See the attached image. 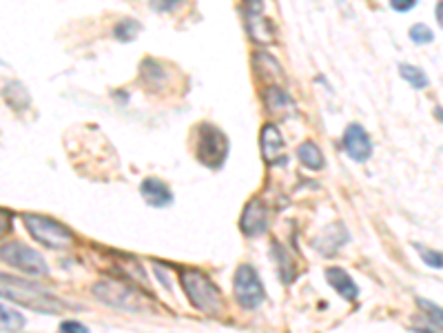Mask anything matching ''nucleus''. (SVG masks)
<instances>
[{
  "label": "nucleus",
  "mask_w": 443,
  "mask_h": 333,
  "mask_svg": "<svg viewBox=\"0 0 443 333\" xmlns=\"http://www.w3.org/2000/svg\"><path fill=\"white\" fill-rule=\"evenodd\" d=\"M0 298L14 300L22 306H29V309L43 313H58L62 309V304L54 296L45 293L41 287L9 276H0Z\"/></svg>",
  "instance_id": "nucleus-1"
},
{
  "label": "nucleus",
  "mask_w": 443,
  "mask_h": 333,
  "mask_svg": "<svg viewBox=\"0 0 443 333\" xmlns=\"http://www.w3.org/2000/svg\"><path fill=\"white\" fill-rule=\"evenodd\" d=\"M182 287H184L187 296L195 309H200L202 313L217 316L222 311V291L211 278L204 276L202 271H195V269H187L182 274Z\"/></svg>",
  "instance_id": "nucleus-2"
},
{
  "label": "nucleus",
  "mask_w": 443,
  "mask_h": 333,
  "mask_svg": "<svg viewBox=\"0 0 443 333\" xmlns=\"http://www.w3.org/2000/svg\"><path fill=\"white\" fill-rule=\"evenodd\" d=\"M22 222L27 227V232L31 234V238L49 249H62V247H69L73 242L71 229L67 225L54 220V218L38 215V213H24Z\"/></svg>",
  "instance_id": "nucleus-3"
},
{
  "label": "nucleus",
  "mask_w": 443,
  "mask_h": 333,
  "mask_svg": "<svg viewBox=\"0 0 443 333\" xmlns=\"http://www.w3.org/2000/svg\"><path fill=\"white\" fill-rule=\"evenodd\" d=\"M0 260L5 264L18 269L22 274H29V276H47L49 274V267L43 258V253H38L36 249L22 245V242H5L3 247H0Z\"/></svg>",
  "instance_id": "nucleus-4"
},
{
  "label": "nucleus",
  "mask_w": 443,
  "mask_h": 333,
  "mask_svg": "<svg viewBox=\"0 0 443 333\" xmlns=\"http://www.w3.org/2000/svg\"><path fill=\"white\" fill-rule=\"evenodd\" d=\"M200 138H198V158L211 169H219L226 160L228 143L224 132H219L213 125H200Z\"/></svg>",
  "instance_id": "nucleus-5"
},
{
  "label": "nucleus",
  "mask_w": 443,
  "mask_h": 333,
  "mask_svg": "<svg viewBox=\"0 0 443 333\" xmlns=\"http://www.w3.org/2000/svg\"><path fill=\"white\" fill-rule=\"evenodd\" d=\"M235 300L244 306V309H257L264 302V287L259 280L257 271L251 264H240L235 271Z\"/></svg>",
  "instance_id": "nucleus-6"
},
{
  "label": "nucleus",
  "mask_w": 443,
  "mask_h": 333,
  "mask_svg": "<svg viewBox=\"0 0 443 333\" xmlns=\"http://www.w3.org/2000/svg\"><path fill=\"white\" fill-rule=\"evenodd\" d=\"M96 298L107 302L115 309H129V311H140L145 309V302L138 296L133 289H129L120 283H113V280H104V283H98L94 287Z\"/></svg>",
  "instance_id": "nucleus-7"
},
{
  "label": "nucleus",
  "mask_w": 443,
  "mask_h": 333,
  "mask_svg": "<svg viewBox=\"0 0 443 333\" xmlns=\"http://www.w3.org/2000/svg\"><path fill=\"white\" fill-rule=\"evenodd\" d=\"M344 149L348 158H353L355 162H366L372 156V143L368 132L361 125H348L344 132Z\"/></svg>",
  "instance_id": "nucleus-8"
},
{
  "label": "nucleus",
  "mask_w": 443,
  "mask_h": 333,
  "mask_svg": "<svg viewBox=\"0 0 443 333\" xmlns=\"http://www.w3.org/2000/svg\"><path fill=\"white\" fill-rule=\"evenodd\" d=\"M268 227V213H266V207L259 200H251L249 204L244 207V213H242V220H240V229L246 234V236H262L266 232Z\"/></svg>",
  "instance_id": "nucleus-9"
},
{
  "label": "nucleus",
  "mask_w": 443,
  "mask_h": 333,
  "mask_svg": "<svg viewBox=\"0 0 443 333\" xmlns=\"http://www.w3.org/2000/svg\"><path fill=\"white\" fill-rule=\"evenodd\" d=\"M244 16H246V29H249L253 43L262 47L275 43V24L264 16V11L262 14H244Z\"/></svg>",
  "instance_id": "nucleus-10"
},
{
  "label": "nucleus",
  "mask_w": 443,
  "mask_h": 333,
  "mask_svg": "<svg viewBox=\"0 0 443 333\" xmlns=\"http://www.w3.org/2000/svg\"><path fill=\"white\" fill-rule=\"evenodd\" d=\"M259 145H262V156L268 164L275 162H284V138L279 136L275 125H264L262 127V136H259Z\"/></svg>",
  "instance_id": "nucleus-11"
},
{
  "label": "nucleus",
  "mask_w": 443,
  "mask_h": 333,
  "mask_svg": "<svg viewBox=\"0 0 443 333\" xmlns=\"http://www.w3.org/2000/svg\"><path fill=\"white\" fill-rule=\"evenodd\" d=\"M140 194L155 209H164L173 202L171 189H168L162 180H158V178H147V180L140 185Z\"/></svg>",
  "instance_id": "nucleus-12"
},
{
  "label": "nucleus",
  "mask_w": 443,
  "mask_h": 333,
  "mask_svg": "<svg viewBox=\"0 0 443 333\" xmlns=\"http://www.w3.org/2000/svg\"><path fill=\"white\" fill-rule=\"evenodd\" d=\"M326 280H328V285L340 293L344 300L353 302L359 298V287L355 285V280L350 278V274H346L344 269H340V267L326 269Z\"/></svg>",
  "instance_id": "nucleus-13"
},
{
  "label": "nucleus",
  "mask_w": 443,
  "mask_h": 333,
  "mask_svg": "<svg viewBox=\"0 0 443 333\" xmlns=\"http://www.w3.org/2000/svg\"><path fill=\"white\" fill-rule=\"evenodd\" d=\"M264 100H266V107L270 113H275V116H286V113L293 111V100L291 96L279 89L277 85H270L266 92H264Z\"/></svg>",
  "instance_id": "nucleus-14"
},
{
  "label": "nucleus",
  "mask_w": 443,
  "mask_h": 333,
  "mask_svg": "<svg viewBox=\"0 0 443 333\" xmlns=\"http://www.w3.org/2000/svg\"><path fill=\"white\" fill-rule=\"evenodd\" d=\"M297 158L302 160L304 166H308V169H312V171L324 169V164H326L324 153L319 151V147L315 143H310V140H306V143H302L297 147Z\"/></svg>",
  "instance_id": "nucleus-15"
},
{
  "label": "nucleus",
  "mask_w": 443,
  "mask_h": 333,
  "mask_svg": "<svg viewBox=\"0 0 443 333\" xmlns=\"http://www.w3.org/2000/svg\"><path fill=\"white\" fill-rule=\"evenodd\" d=\"M253 62H255V69L259 71V76L262 78H282V67L279 62L273 58L270 54H266V51H257V54H253Z\"/></svg>",
  "instance_id": "nucleus-16"
},
{
  "label": "nucleus",
  "mask_w": 443,
  "mask_h": 333,
  "mask_svg": "<svg viewBox=\"0 0 443 333\" xmlns=\"http://www.w3.org/2000/svg\"><path fill=\"white\" fill-rule=\"evenodd\" d=\"M270 249H273V255H275V260H277V269H279L282 280H284V283H293V280H295V267H293V260H291V253L286 251L279 242H275Z\"/></svg>",
  "instance_id": "nucleus-17"
},
{
  "label": "nucleus",
  "mask_w": 443,
  "mask_h": 333,
  "mask_svg": "<svg viewBox=\"0 0 443 333\" xmlns=\"http://www.w3.org/2000/svg\"><path fill=\"white\" fill-rule=\"evenodd\" d=\"M27 320L16 309H11L7 304H0V331H22Z\"/></svg>",
  "instance_id": "nucleus-18"
},
{
  "label": "nucleus",
  "mask_w": 443,
  "mask_h": 333,
  "mask_svg": "<svg viewBox=\"0 0 443 333\" xmlns=\"http://www.w3.org/2000/svg\"><path fill=\"white\" fill-rule=\"evenodd\" d=\"M399 73H401V78L406 80L410 87H414V89H426L430 85L426 71L419 69V67H414V65H408V62H401Z\"/></svg>",
  "instance_id": "nucleus-19"
},
{
  "label": "nucleus",
  "mask_w": 443,
  "mask_h": 333,
  "mask_svg": "<svg viewBox=\"0 0 443 333\" xmlns=\"http://www.w3.org/2000/svg\"><path fill=\"white\" fill-rule=\"evenodd\" d=\"M140 29H142V24H140L138 20H133V18H124V20H120V22L113 27V36L118 38L120 43H131V41H136V38H138Z\"/></svg>",
  "instance_id": "nucleus-20"
},
{
  "label": "nucleus",
  "mask_w": 443,
  "mask_h": 333,
  "mask_svg": "<svg viewBox=\"0 0 443 333\" xmlns=\"http://www.w3.org/2000/svg\"><path fill=\"white\" fill-rule=\"evenodd\" d=\"M5 96H7V102L14 109L29 107V94H27V89H24L20 83H9L5 87Z\"/></svg>",
  "instance_id": "nucleus-21"
},
{
  "label": "nucleus",
  "mask_w": 443,
  "mask_h": 333,
  "mask_svg": "<svg viewBox=\"0 0 443 333\" xmlns=\"http://www.w3.org/2000/svg\"><path fill=\"white\" fill-rule=\"evenodd\" d=\"M416 304L426 311V318L435 325V329H443V306L430 302V300H423V298H416Z\"/></svg>",
  "instance_id": "nucleus-22"
},
{
  "label": "nucleus",
  "mask_w": 443,
  "mask_h": 333,
  "mask_svg": "<svg viewBox=\"0 0 443 333\" xmlns=\"http://www.w3.org/2000/svg\"><path fill=\"white\" fill-rule=\"evenodd\" d=\"M414 249L419 251L423 264L433 267V269H441L443 271V251H435V249H428V247H421V245H414Z\"/></svg>",
  "instance_id": "nucleus-23"
},
{
  "label": "nucleus",
  "mask_w": 443,
  "mask_h": 333,
  "mask_svg": "<svg viewBox=\"0 0 443 333\" xmlns=\"http://www.w3.org/2000/svg\"><path fill=\"white\" fill-rule=\"evenodd\" d=\"M408 36H410V41H412V43H416V45H428V43H433V41H435L433 29H430L428 24H423V22L412 24Z\"/></svg>",
  "instance_id": "nucleus-24"
},
{
  "label": "nucleus",
  "mask_w": 443,
  "mask_h": 333,
  "mask_svg": "<svg viewBox=\"0 0 443 333\" xmlns=\"http://www.w3.org/2000/svg\"><path fill=\"white\" fill-rule=\"evenodd\" d=\"M182 0H151V7L160 14H166V11H173Z\"/></svg>",
  "instance_id": "nucleus-25"
},
{
  "label": "nucleus",
  "mask_w": 443,
  "mask_h": 333,
  "mask_svg": "<svg viewBox=\"0 0 443 333\" xmlns=\"http://www.w3.org/2000/svg\"><path fill=\"white\" fill-rule=\"evenodd\" d=\"M416 3H419V0H390V7L399 11V14H408Z\"/></svg>",
  "instance_id": "nucleus-26"
},
{
  "label": "nucleus",
  "mask_w": 443,
  "mask_h": 333,
  "mask_svg": "<svg viewBox=\"0 0 443 333\" xmlns=\"http://www.w3.org/2000/svg\"><path fill=\"white\" fill-rule=\"evenodd\" d=\"M244 3V14H262L264 11V0H242Z\"/></svg>",
  "instance_id": "nucleus-27"
},
{
  "label": "nucleus",
  "mask_w": 443,
  "mask_h": 333,
  "mask_svg": "<svg viewBox=\"0 0 443 333\" xmlns=\"http://www.w3.org/2000/svg\"><path fill=\"white\" fill-rule=\"evenodd\" d=\"M11 229V211L0 209V238H3Z\"/></svg>",
  "instance_id": "nucleus-28"
},
{
  "label": "nucleus",
  "mask_w": 443,
  "mask_h": 333,
  "mask_svg": "<svg viewBox=\"0 0 443 333\" xmlns=\"http://www.w3.org/2000/svg\"><path fill=\"white\" fill-rule=\"evenodd\" d=\"M60 331H87V327L80 325V323H62Z\"/></svg>",
  "instance_id": "nucleus-29"
},
{
  "label": "nucleus",
  "mask_w": 443,
  "mask_h": 333,
  "mask_svg": "<svg viewBox=\"0 0 443 333\" xmlns=\"http://www.w3.org/2000/svg\"><path fill=\"white\" fill-rule=\"evenodd\" d=\"M437 22L441 24V29H443V0L437 5Z\"/></svg>",
  "instance_id": "nucleus-30"
},
{
  "label": "nucleus",
  "mask_w": 443,
  "mask_h": 333,
  "mask_svg": "<svg viewBox=\"0 0 443 333\" xmlns=\"http://www.w3.org/2000/svg\"><path fill=\"white\" fill-rule=\"evenodd\" d=\"M435 113H437L439 122H443V107H437V109H435Z\"/></svg>",
  "instance_id": "nucleus-31"
}]
</instances>
